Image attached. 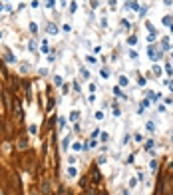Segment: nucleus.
<instances>
[{
    "label": "nucleus",
    "instance_id": "obj_1",
    "mask_svg": "<svg viewBox=\"0 0 173 195\" xmlns=\"http://www.w3.org/2000/svg\"><path fill=\"white\" fill-rule=\"evenodd\" d=\"M46 30L50 32V34H58V28H56V24H52V22H50V24L46 26Z\"/></svg>",
    "mask_w": 173,
    "mask_h": 195
},
{
    "label": "nucleus",
    "instance_id": "obj_2",
    "mask_svg": "<svg viewBox=\"0 0 173 195\" xmlns=\"http://www.w3.org/2000/svg\"><path fill=\"white\" fill-rule=\"evenodd\" d=\"M54 84H56V86H62V78L56 76V78H54Z\"/></svg>",
    "mask_w": 173,
    "mask_h": 195
},
{
    "label": "nucleus",
    "instance_id": "obj_3",
    "mask_svg": "<svg viewBox=\"0 0 173 195\" xmlns=\"http://www.w3.org/2000/svg\"><path fill=\"white\" fill-rule=\"evenodd\" d=\"M28 48H30V52H32V50H36V42H30V44H28Z\"/></svg>",
    "mask_w": 173,
    "mask_h": 195
},
{
    "label": "nucleus",
    "instance_id": "obj_4",
    "mask_svg": "<svg viewBox=\"0 0 173 195\" xmlns=\"http://www.w3.org/2000/svg\"><path fill=\"white\" fill-rule=\"evenodd\" d=\"M36 131H38V127H36V125H30V133H32V135H34Z\"/></svg>",
    "mask_w": 173,
    "mask_h": 195
},
{
    "label": "nucleus",
    "instance_id": "obj_5",
    "mask_svg": "<svg viewBox=\"0 0 173 195\" xmlns=\"http://www.w3.org/2000/svg\"><path fill=\"white\" fill-rule=\"evenodd\" d=\"M54 2H56V0H48V2H46V6H48V8H52V6H54Z\"/></svg>",
    "mask_w": 173,
    "mask_h": 195
},
{
    "label": "nucleus",
    "instance_id": "obj_6",
    "mask_svg": "<svg viewBox=\"0 0 173 195\" xmlns=\"http://www.w3.org/2000/svg\"><path fill=\"white\" fill-rule=\"evenodd\" d=\"M0 38H2V32H0Z\"/></svg>",
    "mask_w": 173,
    "mask_h": 195
},
{
    "label": "nucleus",
    "instance_id": "obj_7",
    "mask_svg": "<svg viewBox=\"0 0 173 195\" xmlns=\"http://www.w3.org/2000/svg\"><path fill=\"white\" fill-rule=\"evenodd\" d=\"M32 195H36V193H34V191H32Z\"/></svg>",
    "mask_w": 173,
    "mask_h": 195
}]
</instances>
